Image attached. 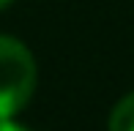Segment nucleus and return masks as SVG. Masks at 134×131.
Instances as JSON below:
<instances>
[{
  "label": "nucleus",
  "mask_w": 134,
  "mask_h": 131,
  "mask_svg": "<svg viewBox=\"0 0 134 131\" xmlns=\"http://www.w3.org/2000/svg\"><path fill=\"white\" fill-rule=\"evenodd\" d=\"M36 90V60L22 41L0 35V120L16 115Z\"/></svg>",
  "instance_id": "1"
},
{
  "label": "nucleus",
  "mask_w": 134,
  "mask_h": 131,
  "mask_svg": "<svg viewBox=\"0 0 134 131\" xmlns=\"http://www.w3.org/2000/svg\"><path fill=\"white\" fill-rule=\"evenodd\" d=\"M107 131H134V90L126 93L112 106L107 120Z\"/></svg>",
  "instance_id": "2"
},
{
  "label": "nucleus",
  "mask_w": 134,
  "mask_h": 131,
  "mask_svg": "<svg viewBox=\"0 0 134 131\" xmlns=\"http://www.w3.org/2000/svg\"><path fill=\"white\" fill-rule=\"evenodd\" d=\"M0 131H30V128H25V126H16V123H11L8 117H5V120H0Z\"/></svg>",
  "instance_id": "3"
},
{
  "label": "nucleus",
  "mask_w": 134,
  "mask_h": 131,
  "mask_svg": "<svg viewBox=\"0 0 134 131\" xmlns=\"http://www.w3.org/2000/svg\"><path fill=\"white\" fill-rule=\"evenodd\" d=\"M11 3H14V0H0V11H3V8H8Z\"/></svg>",
  "instance_id": "4"
}]
</instances>
